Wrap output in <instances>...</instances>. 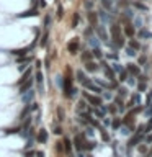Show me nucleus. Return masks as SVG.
Instances as JSON below:
<instances>
[{
	"instance_id": "1",
	"label": "nucleus",
	"mask_w": 152,
	"mask_h": 157,
	"mask_svg": "<svg viewBox=\"0 0 152 157\" xmlns=\"http://www.w3.org/2000/svg\"><path fill=\"white\" fill-rule=\"evenodd\" d=\"M111 38L116 46L124 44V39H123V34H121V28L118 25H111Z\"/></svg>"
},
{
	"instance_id": "2",
	"label": "nucleus",
	"mask_w": 152,
	"mask_h": 157,
	"mask_svg": "<svg viewBox=\"0 0 152 157\" xmlns=\"http://www.w3.org/2000/svg\"><path fill=\"white\" fill-rule=\"evenodd\" d=\"M84 87H85V88H88V90L95 92V93H101V88H100L97 84L90 82V80H85V82H84Z\"/></svg>"
},
{
	"instance_id": "3",
	"label": "nucleus",
	"mask_w": 152,
	"mask_h": 157,
	"mask_svg": "<svg viewBox=\"0 0 152 157\" xmlns=\"http://www.w3.org/2000/svg\"><path fill=\"white\" fill-rule=\"evenodd\" d=\"M36 141H38L39 144H44V142H46V141H47V131H46V129H39Z\"/></svg>"
},
{
	"instance_id": "4",
	"label": "nucleus",
	"mask_w": 152,
	"mask_h": 157,
	"mask_svg": "<svg viewBox=\"0 0 152 157\" xmlns=\"http://www.w3.org/2000/svg\"><path fill=\"white\" fill-rule=\"evenodd\" d=\"M31 85H33V80H31V77H30L26 82H25V84H21V85H20V93H21V95H23L25 92L30 90V88H31Z\"/></svg>"
},
{
	"instance_id": "5",
	"label": "nucleus",
	"mask_w": 152,
	"mask_h": 157,
	"mask_svg": "<svg viewBox=\"0 0 152 157\" xmlns=\"http://www.w3.org/2000/svg\"><path fill=\"white\" fill-rule=\"evenodd\" d=\"M85 97H87V100L95 106V108H98L100 105H101V100H100L98 97H92V95H88V93H85Z\"/></svg>"
},
{
	"instance_id": "6",
	"label": "nucleus",
	"mask_w": 152,
	"mask_h": 157,
	"mask_svg": "<svg viewBox=\"0 0 152 157\" xmlns=\"http://www.w3.org/2000/svg\"><path fill=\"white\" fill-rule=\"evenodd\" d=\"M67 49H69V52H70V54H77V51H79V43H77V39L70 41V43H69V46H67Z\"/></svg>"
},
{
	"instance_id": "7",
	"label": "nucleus",
	"mask_w": 152,
	"mask_h": 157,
	"mask_svg": "<svg viewBox=\"0 0 152 157\" xmlns=\"http://www.w3.org/2000/svg\"><path fill=\"white\" fill-rule=\"evenodd\" d=\"M30 77H31V69L25 71V72H23V75H21V77L18 78V82H16V84H18V87H20L21 84H25V82H26V80H28Z\"/></svg>"
},
{
	"instance_id": "8",
	"label": "nucleus",
	"mask_w": 152,
	"mask_h": 157,
	"mask_svg": "<svg viewBox=\"0 0 152 157\" xmlns=\"http://www.w3.org/2000/svg\"><path fill=\"white\" fill-rule=\"evenodd\" d=\"M141 141H142V136H141V134H136V136H134V137L131 139V141L128 142V147L131 149V147H134V146H138V144L141 142Z\"/></svg>"
},
{
	"instance_id": "9",
	"label": "nucleus",
	"mask_w": 152,
	"mask_h": 157,
	"mask_svg": "<svg viewBox=\"0 0 152 157\" xmlns=\"http://www.w3.org/2000/svg\"><path fill=\"white\" fill-rule=\"evenodd\" d=\"M36 15H38V10H36V8H33V10H26V12L20 13L18 16H20V18H26V16H36Z\"/></svg>"
},
{
	"instance_id": "10",
	"label": "nucleus",
	"mask_w": 152,
	"mask_h": 157,
	"mask_svg": "<svg viewBox=\"0 0 152 157\" xmlns=\"http://www.w3.org/2000/svg\"><path fill=\"white\" fill-rule=\"evenodd\" d=\"M31 47L33 46H28V47H23V49H15V51H12V54H15V56H25Z\"/></svg>"
},
{
	"instance_id": "11",
	"label": "nucleus",
	"mask_w": 152,
	"mask_h": 157,
	"mask_svg": "<svg viewBox=\"0 0 152 157\" xmlns=\"http://www.w3.org/2000/svg\"><path fill=\"white\" fill-rule=\"evenodd\" d=\"M97 31H98V36H100V38L103 39V41H106V43H108V36H106L105 28H103V26H97Z\"/></svg>"
},
{
	"instance_id": "12",
	"label": "nucleus",
	"mask_w": 152,
	"mask_h": 157,
	"mask_svg": "<svg viewBox=\"0 0 152 157\" xmlns=\"http://www.w3.org/2000/svg\"><path fill=\"white\" fill-rule=\"evenodd\" d=\"M128 72H131L132 75H139V74H141L139 67L138 65H134V64H128Z\"/></svg>"
},
{
	"instance_id": "13",
	"label": "nucleus",
	"mask_w": 152,
	"mask_h": 157,
	"mask_svg": "<svg viewBox=\"0 0 152 157\" xmlns=\"http://www.w3.org/2000/svg\"><path fill=\"white\" fill-rule=\"evenodd\" d=\"M75 147H77L79 150H82L84 147H85V144H84V137H82V136L75 137Z\"/></svg>"
},
{
	"instance_id": "14",
	"label": "nucleus",
	"mask_w": 152,
	"mask_h": 157,
	"mask_svg": "<svg viewBox=\"0 0 152 157\" xmlns=\"http://www.w3.org/2000/svg\"><path fill=\"white\" fill-rule=\"evenodd\" d=\"M33 92L30 90V92H25V93H23V103H30V102H31V100H33Z\"/></svg>"
},
{
	"instance_id": "15",
	"label": "nucleus",
	"mask_w": 152,
	"mask_h": 157,
	"mask_svg": "<svg viewBox=\"0 0 152 157\" xmlns=\"http://www.w3.org/2000/svg\"><path fill=\"white\" fill-rule=\"evenodd\" d=\"M85 69H87L88 72H95L97 69H98V65L95 64V62H90V61H88V62L85 64Z\"/></svg>"
},
{
	"instance_id": "16",
	"label": "nucleus",
	"mask_w": 152,
	"mask_h": 157,
	"mask_svg": "<svg viewBox=\"0 0 152 157\" xmlns=\"http://www.w3.org/2000/svg\"><path fill=\"white\" fill-rule=\"evenodd\" d=\"M124 33H126V36H129V38H134V26L128 25V26L124 28Z\"/></svg>"
},
{
	"instance_id": "17",
	"label": "nucleus",
	"mask_w": 152,
	"mask_h": 157,
	"mask_svg": "<svg viewBox=\"0 0 152 157\" xmlns=\"http://www.w3.org/2000/svg\"><path fill=\"white\" fill-rule=\"evenodd\" d=\"M88 20H90L92 26L97 25V15H95V12H90V13H88Z\"/></svg>"
},
{
	"instance_id": "18",
	"label": "nucleus",
	"mask_w": 152,
	"mask_h": 157,
	"mask_svg": "<svg viewBox=\"0 0 152 157\" xmlns=\"http://www.w3.org/2000/svg\"><path fill=\"white\" fill-rule=\"evenodd\" d=\"M105 75H106V78H108V80H113V77H114V72H113L110 67H106V69H105Z\"/></svg>"
},
{
	"instance_id": "19",
	"label": "nucleus",
	"mask_w": 152,
	"mask_h": 157,
	"mask_svg": "<svg viewBox=\"0 0 152 157\" xmlns=\"http://www.w3.org/2000/svg\"><path fill=\"white\" fill-rule=\"evenodd\" d=\"M36 82H38V85H39V90H43V74H41L39 71H38V74H36Z\"/></svg>"
},
{
	"instance_id": "20",
	"label": "nucleus",
	"mask_w": 152,
	"mask_h": 157,
	"mask_svg": "<svg viewBox=\"0 0 152 157\" xmlns=\"http://www.w3.org/2000/svg\"><path fill=\"white\" fill-rule=\"evenodd\" d=\"M77 78H79V80L82 82V84H84L85 80H88V78H87V75H85V74H84L82 71H77Z\"/></svg>"
},
{
	"instance_id": "21",
	"label": "nucleus",
	"mask_w": 152,
	"mask_h": 157,
	"mask_svg": "<svg viewBox=\"0 0 152 157\" xmlns=\"http://www.w3.org/2000/svg\"><path fill=\"white\" fill-rule=\"evenodd\" d=\"M119 82H124V80H128V71H121L119 72Z\"/></svg>"
},
{
	"instance_id": "22",
	"label": "nucleus",
	"mask_w": 152,
	"mask_h": 157,
	"mask_svg": "<svg viewBox=\"0 0 152 157\" xmlns=\"http://www.w3.org/2000/svg\"><path fill=\"white\" fill-rule=\"evenodd\" d=\"M139 36L141 38H152V33L151 31H145V30H141V33H139Z\"/></svg>"
},
{
	"instance_id": "23",
	"label": "nucleus",
	"mask_w": 152,
	"mask_h": 157,
	"mask_svg": "<svg viewBox=\"0 0 152 157\" xmlns=\"http://www.w3.org/2000/svg\"><path fill=\"white\" fill-rule=\"evenodd\" d=\"M134 103H141V95H139V93L132 95V98H131V105H134ZM131 105H129V106H131Z\"/></svg>"
},
{
	"instance_id": "24",
	"label": "nucleus",
	"mask_w": 152,
	"mask_h": 157,
	"mask_svg": "<svg viewBox=\"0 0 152 157\" xmlns=\"http://www.w3.org/2000/svg\"><path fill=\"white\" fill-rule=\"evenodd\" d=\"M92 54H93L97 59H101V56H103V54H101V51H100V47H93Z\"/></svg>"
},
{
	"instance_id": "25",
	"label": "nucleus",
	"mask_w": 152,
	"mask_h": 157,
	"mask_svg": "<svg viewBox=\"0 0 152 157\" xmlns=\"http://www.w3.org/2000/svg\"><path fill=\"white\" fill-rule=\"evenodd\" d=\"M88 41H90V44H92L93 47H100V41H98V38H95V36H93V38H90Z\"/></svg>"
},
{
	"instance_id": "26",
	"label": "nucleus",
	"mask_w": 152,
	"mask_h": 157,
	"mask_svg": "<svg viewBox=\"0 0 152 157\" xmlns=\"http://www.w3.org/2000/svg\"><path fill=\"white\" fill-rule=\"evenodd\" d=\"M79 25V13H74V18H72V28H77Z\"/></svg>"
},
{
	"instance_id": "27",
	"label": "nucleus",
	"mask_w": 152,
	"mask_h": 157,
	"mask_svg": "<svg viewBox=\"0 0 152 157\" xmlns=\"http://www.w3.org/2000/svg\"><path fill=\"white\" fill-rule=\"evenodd\" d=\"M111 126H113V129H118L119 126H121V121H119V118H114V119H113Z\"/></svg>"
},
{
	"instance_id": "28",
	"label": "nucleus",
	"mask_w": 152,
	"mask_h": 157,
	"mask_svg": "<svg viewBox=\"0 0 152 157\" xmlns=\"http://www.w3.org/2000/svg\"><path fill=\"white\" fill-rule=\"evenodd\" d=\"M100 16H101V20H103V21H108V20H110V16H108V13L105 12V10H100Z\"/></svg>"
},
{
	"instance_id": "29",
	"label": "nucleus",
	"mask_w": 152,
	"mask_h": 157,
	"mask_svg": "<svg viewBox=\"0 0 152 157\" xmlns=\"http://www.w3.org/2000/svg\"><path fill=\"white\" fill-rule=\"evenodd\" d=\"M129 46H131L132 49H139V47H141V44H139L136 39H131V41H129Z\"/></svg>"
},
{
	"instance_id": "30",
	"label": "nucleus",
	"mask_w": 152,
	"mask_h": 157,
	"mask_svg": "<svg viewBox=\"0 0 152 157\" xmlns=\"http://www.w3.org/2000/svg\"><path fill=\"white\" fill-rule=\"evenodd\" d=\"M116 105H118V110L119 111H124V103H123V102H121V100H119V98H116Z\"/></svg>"
},
{
	"instance_id": "31",
	"label": "nucleus",
	"mask_w": 152,
	"mask_h": 157,
	"mask_svg": "<svg viewBox=\"0 0 152 157\" xmlns=\"http://www.w3.org/2000/svg\"><path fill=\"white\" fill-rule=\"evenodd\" d=\"M134 26H136V28H141V26H142V18L136 16V18H134Z\"/></svg>"
},
{
	"instance_id": "32",
	"label": "nucleus",
	"mask_w": 152,
	"mask_h": 157,
	"mask_svg": "<svg viewBox=\"0 0 152 157\" xmlns=\"http://www.w3.org/2000/svg\"><path fill=\"white\" fill-rule=\"evenodd\" d=\"M144 115H145V116H152V103H149V106L145 108Z\"/></svg>"
},
{
	"instance_id": "33",
	"label": "nucleus",
	"mask_w": 152,
	"mask_h": 157,
	"mask_svg": "<svg viewBox=\"0 0 152 157\" xmlns=\"http://www.w3.org/2000/svg\"><path fill=\"white\" fill-rule=\"evenodd\" d=\"M90 57H92V54H90V52H84V54H82V61H85V62H88Z\"/></svg>"
},
{
	"instance_id": "34",
	"label": "nucleus",
	"mask_w": 152,
	"mask_h": 157,
	"mask_svg": "<svg viewBox=\"0 0 152 157\" xmlns=\"http://www.w3.org/2000/svg\"><path fill=\"white\" fill-rule=\"evenodd\" d=\"M77 105H79V106H77V110H79V111H80V110L84 111V110L87 108V106H85V102H84V100H80V102H79Z\"/></svg>"
},
{
	"instance_id": "35",
	"label": "nucleus",
	"mask_w": 152,
	"mask_h": 157,
	"mask_svg": "<svg viewBox=\"0 0 152 157\" xmlns=\"http://www.w3.org/2000/svg\"><path fill=\"white\" fill-rule=\"evenodd\" d=\"M64 144H66V150H67V152H70L72 146H70V141H69V137H67V139H64Z\"/></svg>"
},
{
	"instance_id": "36",
	"label": "nucleus",
	"mask_w": 152,
	"mask_h": 157,
	"mask_svg": "<svg viewBox=\"0 0 152 157\" xmlns=\"http://www.w3.org/2000/svg\"><path fill=\"white\" fill-rule=\"evenodd\" d=\"M101 3H103V7H105V8L111 10V2H110V0H101Z\"/></svg>"
},
{
	"instance_id": "37",
	"label": "nucleus",
	"mask_w": 152,
	"mask_h": 157,
	"mask_svg": "<svg viewBox=\"0 0 152 157\" xmlns=\"http://www.w3.org/2000/svg\"><path fill=\"white\" fill-rule=\"evenodd\" d=\"M111 71H114V72H121V71H124V69H123V67H121L119 64H113V69H111Z\"/></svg>"
},
{
	"instance_id": "38",
	"label": "nucleus",
	"mask_w": 152,
	"mask_h": 157,
	"mask_svg": "<svg viewBox=\"0 0 152 157\" xmlns=\"http://www.w3.org/2000/svg\"><path fill=\"white\" fill-rule=\"evenodd\" d=\"M126 52H128V56H136V49H132V47H128V49H126Z\"/></svg>"
},
{
	"instance_id": "39",
	"label": "nucleus",
	"mask_w": 152,
	"mask_h": 157,
	"mask_svg": "<svg viewBox=\"0 0 152 157\" xmlns=\"http://www.w3.org/2000/svg\"><path fill=\"white\" fill-rule=\"evenodd\" d=\"M47 38H49V36H47V34H44V36H43V39H41V43H39V44L43 46V47H44V46L47 44Z\"/></svg>"
},
{
	"instance_id": "40",
	"label": "nucleus",
	"mask_w": 152,
	"mask_h": 157,
	"mask_svg": "<svg viewBox=\"0 0 152 157\" xmlns=\"http://www.w3.org/2000/svg\"><path fill=\"white\" fill-rule=\"evenodd\" d=\"M138 90L139 92H145V84H144V82H141V84L138 85Z\"/></svg>"
},
{
	"instance_id": "41",
	"label": "nucleus",
	"mask_w": 152,
	"mask_h": 157,
	"mask_svg": "<svg viewBox=\"0 0 152 157\" xmlns=\"http://www.w3.org/2000/svg\"><path fill=\"white\" fill-rule=\"evenodd\" d=\"M93 113H95V115H97L98 118H101V116H103V111H101V110H98V108H95V110H93Z\"/></svg>"
},
{
	"instance_id": "42",
	"label": "nucleus",
	"mask_w": 152,
	"mask_h": 157,
	"mask_svg": "<svg viewBox=\"0 0 152 157\" xmlns=\"http://www.w3.org/2000/svg\"><path fill=\"white\" fill-rule=\"evenodd\" d=\"M49 23H51V16L47 15L46 18H44V26H46V28H49Z\"/></svg>"
},
{
	"instance_id": "43",
	"label": "nucleus",
	"mask_w": 152,
	"mask_h": 157,
	"mask_svg": "<svg viewBox=\"0 0 152 157\" xmlns=\"http://www.w3.org/2000/svg\"><path fill=\"white\" fill-rule=\"evenodd\" d=\"M93 147H95V142H87V146L84 149H93Z\"/></svg>"
},
{
	"instance_id": "44",
	"label": "nucleus",
	"mask_w": 152,
	"mask_h": 157,
	"mask_svg": "<svg viewBox=\"0 0 152 157\" xmlns=\"http://www.w3.org/2000/svg\"><path fill=\"white\" fill-rule=\"evenodd\" d=\"M119 95H121V97H126V93H128V90H126V88H119Z\"/></svg>"
},
{
	"instance_id": "45",
	"label": "nucleus",
	"mask_w": 152,
	"mask_h": 157,
	"mask_svg": "<svg viewBox=\"0 0 152 157\" xmlns=\"http://www.w3.org/2000/svg\"><path fill=\"white\" fill-rule=\"evenodd\" d=\"M145 142H147V144H151V142H152V133L149 134V136H145Z\"/></svg>"
},
{
	"instance_id": "46",
	"label": "nucleus",
	"mask_w": 152,
	"mask_h": 157,
	"mask_svg": "<svg viewBox=\"0 0 152 157\" xmlns=\"http://www.w3.org/2000/svg\"><path fill=\"white\" fill-rule=\"evenodd\" d=\"M57 111H59V119L62 121V119H64V111H62V108H59Z\"/></svg>"
},
{
	"instance_id": "47",
	"label": "nucleus",
	"mask_w": 152,
	"mask_h": 157,
	"mask_svg": "<svg viewBox=\"0 0 152 157\" xmlns=\"http://www.w3.org/2000/svg\"><path fill=\"white\" fill-rule=\"evenodd\" d=\"M105 98H108V100H111V98H113V95L110 93V92H105Z\"/></svg>"
},
{
	"instance_id": "48",
	"label": "nucleus",
	"mask_w": 152,
	"mask_h": 157,
	"mask_svg": "<svg viewBox=\"0 0 152 157\" xmlns=\"http://www.w3.org/2000/svg\"><path fill=\"white\" fill-rule=\"evenodd\" d=\"M18 131H20L18 128H16V129L13 128V129H7V133H8V134H12V133H18Z\"/></svg>"
},
{
	"instance_id": "49",
	"label": "nucleus",
	"mask_w": 152,
	"mask_h": 157,
	"mask_svg": "<svg viewBox=\"0 0 152 157\" xmlns=\"http://www.w3.org/2000/svg\"><path fill=\"white\" fill-rule=\"evenodd\" d=\"M134 5L138 7V8H141V10H145V7L142 5V3H134Z\"/></svg>"
},
{
	"instance_id": "50",
	"label": "nucleus",
	"mask_w": 152,
	"mask_h": 157,
	"mask_svg": "<svg viewBox=\"0 0 152 157\" xmlns=\"http://www.w3.org/2000/svg\"><path fill=\"white\" fill-rule=\"evenodd\" d=\"M138 150H139V152H145V146H139Z\"/></svg>"
},
{
	"instance_id": "51",
	"label": "nucleus",
	"mask_w": 152,
	"mask_h": 157,
	"mask_svg": "<svg viewBox=\"0 0 152 157\" xmlns=\"http://www.w3.org/2000/svg\"><path fill=\"white\" fill-rule=\"evenodd\" d=\"M139 64L144 65V64H145V57H141V59H139Z\"/></svg>"
},
{
	"instance_id": "52",
	"label": "nucleus",
	"mask_w": 152,
	"mask_h": 157,
	"mask_svg": "<svg viewBox=\"0 0 152 157\" xmlns=\"http://www.w3.org/2000/svg\"><path fill=\"white\" fill-rule=\"evenodd\" d=\"M139 80H141V82H145V80H147V77H144V75H139Z\"/></svg>"
},
{
	"instance_id": "53",
	"label": "nucleus",
	"mask_w": 152,
	"mask_h": 157,
	"mask_svg": "<svg viewBox=\"0 0 152 157\" xmlns=\"http://www.w3.org/2000/svg\"><path fill=\"white\" fill-rule=\"evenodd\" d=\"M54 133H56V134H61L62 131H61V128H54Z\"/></svg>"
},
{
	"instance_id": "54",
	"label": "nucleus",
	"mask_w": 152,
	"mask_h": 157,
	"mask_svg": "<svg viewBox=\"0 0 152 157\" xmlns=\"http://www.w3.org/2000/svg\"><path fill=\"white\" fill-rule=\"evenodd\" d=\"M108 110L111 111V113H114V111H116V108H114V106H108Z\"/></svg>"
},
{
	"instance_id": "55",
	"label": "nucleus",
	"mask_w": 152,
	"mask_h": 157,
	"mask_svg": "<svg viewBox=\"0 0 152 157\" xmlns=\"http://www.w3.org/2000/svg\"><path fill=\"white\" fill-rule=\"evenodd\" d=\"M151 100H152V92H151V93H149V95H147V103H149Z\"/></svg>"
},
{
	"instance_id": "56",
	"label": "nucleus",
	"mask_w": 152,
	"mask_h": 157,
	"mask_svg": "<svg viewBox=\"0 0 152 157\" xmlns=\"http://www.w3.org/2000/svg\"><path fill=\"white\" fill-rule=\"evenodd\" d=\"M39 5L41 7H46V2H44V0H39Z\"/></svg>"
},
{
	"instance_id": "57",
	"label": "nucleus",
	"mask_w": 152,
	"mask_h": 157,
	"mask_svg": "<svg viewBox=\"0 0 152 157\" xmlns=\"http://www.w3.org/2000/svg\"><path fill=\"white\" fill-rule=\"evenodd\" d=\"M25 157H33V152H26V154H25Z\"/></svg>"
},
{
	"instance_id": "58",
	"label": "nucleus",
	"mask_w": 152,
	"mask_h": 157,
	"mask_svg": "<svg viewBox=\"0 0 152 157\" xmlns=\"http://www.w3.org/2000/svg\"><path fill=\"white\" fill-rule=\"evenodd\" d=\"M36 156H38V157H44V154H43V152H38Z\"/></svg>"
},
{
	"instance_id": "59",
	"label": "nucleus",
	"mask_w": 152,
	"mask_h": 157,
	"mask_svg": "<svg viewBox=\"0 0 152 157\" xmlns=\"http://www.w3.org/2000/svg\"><path fill=\"white\" fill-rule=\"evenodd\" d=\"M79 157H85V156H84V154H82V152H80V154H79Z\"/></svg>"
},
{
	"instance_id": "60",
	"label": "nucleus",
	"mask_w": 152,
	"mask_h": 157,
	"mask_svg": "<svg viewBox=\"0 0 152 157\" xmlns=\"http://www.w3.org/2000/svg\"><path fill=\"white\" fill-rule=\"evenodd\" d=\"M149 156H152V150H151V154H149Z\"/></svg>"
},
{
	"instance_id": "61",
	"label": "nucleus",
	"mask_w": 152,
	"mask_h": 157,
	"mask_svg": "<svg viewBox=\"0 0 152 157\" xmlns=\"http://www.w3.org/2000/svg\"><path fill=\"white\" fill-rule=\"evenodd\" d=\"M110 2H114V0H110Z\"/></svg>"
},
{
	"instance_id": "62",
	"label": "nucleus",
	"mask_w": 152,
	"mask_h": 157,
	"mask_svg": "<svg viewBox=\"0 0 152 157\" xmlns=\"http://www.w3.org/2000/svg\"><path fill=\"white\" fill-rule=\"evenodd\" d=\"M151 128H152V126H151Z\"/></svg>"
}]
</instances>
